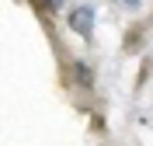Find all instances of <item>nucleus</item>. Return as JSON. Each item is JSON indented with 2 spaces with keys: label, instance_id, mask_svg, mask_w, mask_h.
Here are the masks:
<instances>
[{
  "label": "nucleus",
  "instance_id": "2",
  "mask_svg": "<svg viewBox=\"0 0 153 146\" xmlns=\"http://www.w3.org/2000/svg\"><path fill=\"white\" fill-rule=\"evenodd\" d=\"M49 4H52V7H56V4H63V0H49Z\"/></svg>",
  "mask_w": 153,
  "mask_h": 146
},
{
  "label": "nucleus",
  "instance_id": "1",
  "mask_svg": "<svg viewBox=\"0 0 153 146\" xmlns=\"http://www.w3.org/2000/svg\"><path fill=\"white\" fill-rule=\"evenodd\" d=\"M70 28L80 31L84 39H91V31H94V10L91 7H76L73 14H70Z\"/></svg>",
  "mask_w": 153,
  "mask_h": 146
},
{
  "label": "nucleus",
  "instance_id": "3",
  "mask_svg": "<svg viewBox=\"0 0 153 146\" xmlns=\"http://www.w3.org/2000/svg\"><path fill=\"white\" fill-rule=\"evenodd\" d=\"M125 4H132V7H136V4H139V0H125Z\"/></svg>",
  "mask_w": 153,
  "mask_h": 146
}]
</instances>
